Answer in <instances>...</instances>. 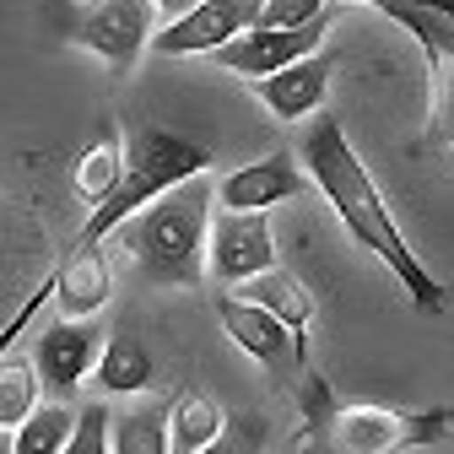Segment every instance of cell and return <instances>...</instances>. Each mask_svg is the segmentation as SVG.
Segmentation results:
<instances>
[{"instance_id":"cell-1","label":"cell","mask_w":454,"mask_h":454,"mask_svg":"<svg viewBox=\"0 0 454 454\" xmlns=\"http://www.w3.org/2000/svg\"><path fill=\"white\" fill-rule=\"evenodd\" d=\"M298 157H303V168L314 174L319 195L330 200V211L340 216V227L352 233V244L368 249V254H379V260L389 265V276L401 281L406 298H411L422 314H443V309L454 303V293L411 254V244H406L401 227H395V216H389V206H384L373 174L363 168L357 146L347 141V130H340V120H335L330 108L314 114V125H309L303 141H298Z\"/></svg>"},{"instance_id":"cell-2","label":"cell","mask_w":454,"mask_h":454,"mask_svg":"<svg viewBox=\"0 0 454 454\" xmlns=\"http://www.w3.org/2000/svg\"><path fill=\"white\" fill-rule=\"evenodd\" d=\"M211 200L216 184L195 174L125 222V249L146 281H157V287H195L200 281V265H211Z\"/></svg>"},{"instance_id":"cell-3","label":"cell","mask_w":454,"mask_h":454,"mask_svg":"<svg viewBox=\"0 0 454 454\" xmlns=\"http://www.w3.org/2000/svg\"><path fill=\"white\" fill-rule=\"evenodd\" d=\"M206 168H211V146H195V141L162 130V125L136 130V136H130V162H125L120 190H114L103 206H92V216L82 222L76 244H103L114 227H125L141 206H152L157 195H168L174 184L206 174Z\"/></svg>"},{"instance_id":"cell-4","label":"cell","mask_w":454,"mask_h":454,"mask_svg":"<svg viewBox=\"0 0 454 454\" xmlns=\"http://www.w3.org/2000/svg\"><path fill=\"white\" fill-rule=\"evenodd\" d=\"M152 6L157 0H82L66 22V38L92 49L114 71H130L141 49H152Z\"/></svg>"},{"instance_id":"cell-5","label":"cell","mask_w":454,"mask_h":454,"mask_svg":"<svg viewBox=\"0 0 454 454\" xmlns=\"http://www.w3.org/2000/svg\"><path fill=\"white\" fill-rule=\"evenodd\" d=\"M325 33H330V12H319V17H309V22H298V27L254 22L249 33H239L233 43L216 49V66L254 82V76H270V71H281V66L303 60V54H314V49L325 43Z\"/></svg>"},{"instance_id":"cell-6","label":"cell","mask_w":454,"mask_h":454,"mask_svg":"<svg viewBox=\"0 0 454 454\" xmlns=\"http://www.w3.org/2000/svg\"><path fill=\"white\" fill-rule=\"evenodd\" d=\"M216 319H222L227 340L244 347L270 379H293V373L309 368L303 352H298V335L287 330V319H276L265 303H254V298H222L216 303Z\"/></svg>"},{"instance_id":"cell-7","label":"cell","mask_w":454,"mask_h":454,"mask_svg":"<svg viewBox=\"0 0 454 454\" xmlns=\"http://www.w3.org/2000/svg\"><path fill=\"white\" fill-rule=\"evenodd\" d=\"M265 12V0H195L184 17H168V27L152 33L157 54H216L222 43H233L249 33Z\"/></svg>"},{"instance_id":"cell-8","label":"cell","mask_w":454,"mask_h":454,"mask_svg":"<svg viewBox=\"0 0 454 454\" xmlns=\"http://www.w3.org/2000/svg\"><path fill=\"white\" fill-rule=\"evenodd\" d=\"M103 330L66 314V319H54L43 335H38V347H33V363L43 373V389L54 395V401H71V395L98 373V357H103Z\"/></svg>"},{"instance_id":"cell-9","label":"cell","mask_w":454,"mask_h":454,"mask_svg":"<svg viewBox=\"0 0 454 454\" xmlns=\"http://www.w3.org/2000/svg\"><path fill=\"white\" fill-rule=\"evenodd\" d=\"M270 265H276V239L265 227V211L222 206V216H211V276L239 287V281H249Z\"/></svg>"},{"instance_id":"cell-10","label":"cell","mask_w":454,"mask_h":454,"mask_svg":"<svg viewBox=\"0 0 454 454\" xmlns=\"http://www.w3.org/2000/svg\"><path fill=\"white\" fill-rule=\"evenodd\" d=\"M309 184H314L309 168H298V157H287V152H276V157H260V162L233 168V174L216 184V206L265 211V206H281V200L309 195Z\"/></svg>"},{"instance_id":"cell-11","label":"cell","mask_w":454,"mask_h":454,"mask_svg":"<svg viewBox=\"0 0 454 454\" xmlns=\"http://www.w3.org/2000/svg\"><path fill=\"white\" fill-rule=\"evenodd\" d=\"M330 76H335V60L314 49L303 60L270 71V76H254V98L276 114V120H314L325 92H330Z\"/></svg>"},{"instance_id":"cell-12","label":"cell","mask_w":454,"mask_h":454,"mask_svg":"<svg viewBox=\"0 0 454 454\" xmlns=\"http://www.w3.org/2000/svg\"><path fill=\"white\" fill-rule=\"evenodd\" d=\"M54 298H60V309L76 314V319L98 314L114 298V270H108L103 244H71V254L54 265Z\"/></svg>"},{"instance_id":"cell-13","label":"cell","mask_w":454,"mask_h":454,"mask_svg":"<svg viewBox=\"0 0 454 454\" xmlns=\"http://www.w3.org/2000/svg\"><path fill=\"white\" fill-rule=\"evenodd\" d=\"M330 443H335V449L384 454V449L411 443V427H406L401 411H389V406H347V411L330 422Z\"/></svg>"},{"instance_id":"cell-14","label":"cell","mask_w":454,"mask_h":454,"mask_svg":"<svg viewBox=\"0 0 454 454\" xmlns=\"http://www.w3.org/2000/svg\"><path fill=\"white\" fill-rule=\"evenodd\" d=\"M244 298L265 303L276 319H287V330L298 335V352H303V363H309V325H314V298H309V287H303V281L270 265V270H260V276H249V281H244Z\"/></svg>"},{"instance_id":"cell-15","label":"cell","mask_w":454,"mask_h":454,"mask_svg":"<svg viewBox=\"0 0 454 454\" xmlns=\"http://www.w3.org/2000/svg\"><path fill=\"white\" fill-rule=\"evenodd\" d=\"M395 27H406L422 54H454V0H368Z\"/></svg>"},{"instance_id":"cell-16","label":"cell","mask_w":454,"mask_h":454,"mask_svg":"<svg viewBox=\"0 0 454 454\" xmlns=\"http://www.w3.org/2000/svg\"><path fill=\"white\" fill-rule=\"evenodd\" d=\"M152 373H157V363H152V347L141 335H108V347H103V357H98V389L103 395H141L146 384H152Z\"/></svg>"},{"instance_id":"cell-17","label":"cell","mask_w":454,"mask_h":454,"mask_svg":"<svg viewBox=\"0 0 454 454\" xmlns=\"http://www.w3.org/2000/svg\"><path fill=\"white\" fill-rule=\"evenodd\" d=\"M125 162H130V146H120V130L103 125V136H98V141L82 152V162H76V195H82L87 206H103L114 190H120Z\"/></svg>"},{"instance_id":"cell-18","label":"cell","mask_w":454,"mask_h":454,"mask_svg":"<svg viewBox=\"0 0 454 454\" xmlns=\"http://www.w3.org/2000/svg\"><path fill=\"white\" fill-rule=\"evenodd\" d=\"M168 449H174V401L168 406L146 401L114 422V454H168Z\"/></svg>"},{"instance_id":"cell-19","label":"cell","mask_w":454,"mask_h":454,"mask_svg":"<svg viewBox=\"0 0 454 454\" xmlns=\"http://www.w3.org/2000/svg\"><path fill=\"white\" fill-rule=\"evenodd\" d=\"M76 406H38L27 422H17L6 433V449L12 454H43V449H71V433H76Z\"/></svg>"},{"instance_id":"cell-20","label":"cell","mask_w":454,"mask_h":454,"mask_svg":"<svg viewBox=\"0 0 454 454\" xmlns=\"http://www.w3.org/2000/svg\"><path fill=\"white\" fill-rule=\"evenodd\" d=\"M216 438H222V406L206 389H179L174 395V449L195 454V449H211Z\"/></svg>"},{"instance_id":"cell-21","label":"cell","mask_w":454,"mask_h":454,"mask_svg":"<svg viewBox=\"0 0 454 454\" xmlns=\"http://www.w3.org/2000/svg\"><path fill=\"white\" fill-rule=\"evenodd\" d=\"M38 389H43V373H38V363H22V357H12L6 368H0V427H17V422H27L33 411H38Z\"/></svg>"},{"instance_id":"cell-22","label":"cell","mask_w":454,"mask_h":454,"mask_svg":"<svg viewBox=\"0 0 454 454\" xmlns=\"http://www.w3.org/2000/svg\"><path fill=\"white\" fill-rule=\"evenodd\" d=\"M433 76V141L454 152V54H427Z\"/></svg>"},{"instance_id":"cell-23","label":"cell","mask_w":454,"mask_h":454,"mask_svg":"<svg viewBox=\"0 0 454 454\" xmlns=\"http://www.w3.org/2000/svg\"><path fill=\"white\" fill-rule=\"evenodd\" d=\"M98 449H114V417H108V406H103V401L82 406V417H76V433H71V449H66V454H98Z\"/></svg>"},{"instance_id":"cell-24","label":"cell","mask_w":454,"mask_h":454,"mask_svg":"<svg viewBox=\"0 0 454 454\" xmlns=\"http://www.w3.org/2000/svg\"><path fill=\"white\" fill-rule=\"evenodd\" d=\"M406 427H411V443H443L454 433V406H433V411H406Z\"/></svg>"},{"instance_id":"cell-25","label":"cell","mask_w":454,"mask_h":454,"mask_svg":"<svg viewBox=\"0 0 454 454\" xmlns=\"http://www.w3.org/2000/svg\"><path fill=\"white\" fill-rule=\"evenodd\" d=\"M195 6V0H157V12H168V17H184Z\"/></svg>"}]
</instances>
